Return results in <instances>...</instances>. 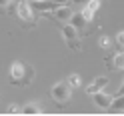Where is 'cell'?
Returning a JSON list of instances; mask_svg holds the SVG:
<instances>
[{
	"instance_id": "1",
	"label": "cell",
	"mask_w": 124,
	"mask_h": 116,
	"mask_svg": "<svg viewBox=\"0 0 124 116\" xmlns=\"http://www.w3.org/2000/svg\"><path fill=\"white\" fill-rule=\"evenodd\" d=\"M34 78V68L24 64L22 60H14L10 66V84L12 86H26Z\"/></svg>"
},
{
	"instance_id": "2",
	"label": "cell",
	"mask_w": 124,
	"mask_h": 116,
	"mask_svg": "<svg viewBox=\"0 0 124 116\" xmlns=\"http://www.w3.org/2000/svg\"><path fill=\"white\" fill-rule=\"evenodd\" d=\"M50 96H52L54 102L66 104L68 100H70V96H72V86H70L66 80H64V82H56V84L50 88Z\"/></svg>"
},
{
	"instance_id": "3",
	"label": "cell",
	"mask_w": 124,
	"mask_h": 116,
	"mask_svg": "<svg viewBox=\"0 0 124 116\" xmlns=\"http://www.w3.org/2000/svg\"><path fill=\"white\" fill-rule=\"evenodd\" d=\"M62 36L66 38L68 46H70L72 50H80V40H78V30H76L70 22H64V26H62Z\"/></svg>"
},
{
	"instance_id": "4",
	"label": "cell",
	"mask_w": 124,
	"mask_h": 116,
	"mask_svg": "<svg viewBox=\"0 0 124 116\" xmlns=\"http://www.w3.org/2000/svg\"><path fill=\"white\" fill-rule=\"evenodd\" d=\"M16 14L20 16V20L28 22V24H34V22H36L34 10L30 8V4L26 2V0H20V2H18V6H16Z\"/></svg>"
},
{
	"instance_id": "5",
	"label": "cell",
	"mask_w": 124,
	"mask_h": 116,
	"mask_svg": "<svg viewBox=\"0 0 124 116\" xmlns=\"http://www.w3.org/2000/svg\"><path fill=\"white\" fill-rule=\"evenodd\" d=\"M90 96L94 98V104H96L98 108H102V110H108L110 104H112V98L108 96V94H104L102 90H100V92H94V94H90Z\"/></svg>"
},
{
	"instance_id": "6",
	"label": "cell",
	"mask_w": 124,
	"mask_h": 116,
	"mask_svg": "<svg viewBox=\"0 0 124 116\" xmlns=\"http://www.w3.org/2000/svg\"><path fill=\"white\" fill-rule=\"evenodd\" d=\"M52 12H54V18H56V20H60V22H68V20L72 18V14H74L70 8H68V4L56 6V8H54Z\"/></svg>"
},
{
	"instance_id": "7",
	"label": "cell",
	"mask_w": 124,
	"mask_h": 116,
	"mask_svg": "<svg viewBox=\"0 0 124 116\" xmlns=\"http://www.w3.org/2000/svg\"><path fill=\"white\" fill-rule=\"evenodd\" d=\"M98 8H100V0H88V2H86V6H84V10H82L84 18L90 22L92 18H94V14L98 12Z\"/></svg>"
},
{
	"instance_id": "8",
	"label": "cell",
	"mask_w": 124,
	"mask_h": 116,
	"mask_svg": "<svg viewBox=\"0 0 124 116\" xmlns=\"http://www.w3.org/2000/svg\"><path fill=\"white\" fill-rule=\"evenodd\" d=\"M106 84H108V78H106V76H98V78L92 80L90 86H86V94H94V92H100V90L106 86Z\"/></svg>"
},
{
	"instance_id": "9",
	"label": "cell",
	"mask_w": 124,
	"mask_h": 116,
	"mask_svg": "<svg viewBox=\"0 0 124 116\" xmlns=\"http://www.w3.org/2000/svg\"><path fill=\"white\" fill-rule=\"evenodd\" d=\"M68 22H70V24H72L76 30H78V32H80V30H84V28L88 26V20L84 18V14H82V12H78V14H72V18L68 20Z\"/></svg>"
},
{
	"instance_id": "10",
	"label": "cell",
	"mask_w": 124,
	"mask_h": 116,
	"mask_svg": "<svg viewBox=\"0 0 124 116\" xmlns=\"http://www.w3.org/2000/svg\"><path fill=\"white\" fill-rule=\"evenodd\" d=\"M110 68H114V70H124V50H120L118 54H114Z\"/></svg>"
},
{
	"instance_id": "11",
	"label": "cell",
	"mask_w": 124,
	"mask_h": 116,
	"mask_svg": "<svg viewBox=\"0 0 124 116\" xmlns=\"http://www.w3.org/2000/svg\"><path fill=\"white\" fill-rule=\"evenodd\" d=\"M20 112L22 114H40L42 110H40V106H38V104H24V106L20 108Z\"/></svg>"
},
{
	"instance_id": "12",
	"label": "cell",
	"mask_w": 124,
	"mask_h": 116,
	"mask_svg": "<svg viewBox=\"0 0 124 116\" xmlns=\"http://www.w3.org/2000/svg\"><path fill=\"white\" fill-rule=\"evenodd\" d=\"M36 6H38L40 10H54L58 4L52 2V0H42V2H36Z\"/></svg>"
},
{
	"instance_id": "13",
	"label": "cell",
	"mask_w": 124,
	"mask_h": 116,
	"mask_svg": "<svg viewBox=\"0 0 124 116\" xmlns=\"http://www.w3.org/2000/svg\"><path fill=\"white\" fill-rule=\"evenodd\" d=\"M66 82L70 84L72 88H78L80 84H82V80H80V76H78V74H70V76H68V80H66Z\"/></svg>"
},
{
	"instance_id": "14",
	"label": "cell",
	"mask_w": 124,
	"mask_h": 116,
	"mask_svg": "<svg viewBox=\"0 0 124 116\" xmlns=\"http://www.w3.org/2000/svg\"><path fill=\"white\" fill-rule=\"evenodd\" d=\"M116 44H118L120 50H124V32H118V34H116Z\"/></svg>"
},
{
	"instance_id": "15",
	"label": "cell",
	"mask_w": 124,
	"mask_h": 116,
	"mask_svg": "<svg viewBox=\"0 0 124 116\" xmlns=\"http://www.w3.org/2000/svg\"><path fill=\"white\" fill-rule=\"evenodd\" d=\"M108 44H110V38H108V36L100 38V46H102V48H108Z\"/></svg>"
},
{
	"instance_id": "16",
	"label": "cell",
	"mask_w": 124,
	"mask_h": 116,
	"mask_svg": "<svg viewBox=\"0 0 124 116\" xmlns=\"http://www.w3.org/2000/svg\"><path fill=\"white\" fill-rule=\"evenodd\" d=\"M8 112H10V114H18V112H20V108H18L16 104H10V106H8Z\"/></svg>"
},
{
	"instance_id": "17",
	"label": "cell",
	"mask_w": 124,
	"mask_h": 116,
	"mask_svg": "<svg viewBox=\"0 0 124 116\" xmlns=\"http://www.w3.org/2000/svg\"><path fill=\"white\" fill-rule=\"evenodd\" d=\"M52 2H56L58 6H62V4H68V2H72V0H52Z\"/></svg>"
},
{
	"instance_id": "18",
	"label": "cell",
	"mask_w": 124,
	"mask_h": 116,
	"mask_svg": "<svg viewBox=\"0 0 124 116\" xmlns=\"http://www.w3.org/2000/svg\"><path fill=\"white\" fill-rule=\"evenodd\" d=\"M8 4H10V0H0V8H6Z\"/></svg>"
},
{
	"instance_id": "19",
	"label": "cell",
	"mask_w": 124,
	"mask_h": 116,
	"mask_svg": "<svg viewBox=\"0 0 124 116\" xmlns=\"http://www.w3.org/2000/svg\"><path fill=\"white\" fill-rule=\"evenodd\" d=\"M120 94H124V82H122V86L118 88V92H116V96H120Z\"/></svg>"
},
{
	"instance_id": "20",
	"label": "cell",
	"mask_w": 124,
	"mask_h": 116,
	"mask_svg": "<svg viewBox=\"0 0 124 116\" xmlns=\"http://www.w3.org/2000/svg\"><path fill=\"white\" fill-rule=\"evenodd\" d=\"M74 4H82V2H88V0H72Z\"/></svg>"
},
{
	"instance_id": "21",
	"label": "cell",
	"mask_w": 124,
	"mask_h": 116,
	"mask_svg": "<svg viewBox=\"0 0 124 116\" xmlns=\"http://www.w3.org/2000/svg\"><path fill=\"white\" fill-rule=\"evenodd\" d=\"M32 2H42V0H32Z\"/></svg>"
}]
</instances>
